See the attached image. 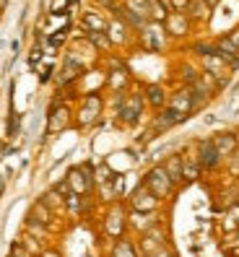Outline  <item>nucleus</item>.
I'll return each mask as SVG.
<instances>
[{
    "label": "nucleus",
    "mask_w": 239,
    "mask_h": 257,
    "mask_svg": "<svg viewBox=\"0 0 239 257\" xmlns=\"http://www.w3.org/2000/svg\"><path fill=\"white\" fill-rule=\"evenodd\" d=\"M229 221H226V229L229 231H234V229H239V205H234L231 210H229V216H226Z\"/></svg>",
    "instance_id": "26"
},
{
    "label": "nucleus",
    "mask_w": 239,
    "mask_h": 257,
    "mask_svg": "<svg viewBox=\"0 0 239 257\" xmlns=\"http://www.w3.org/2000/svg\"><path fill=\"white\" fill-rule=\"evenodd\" d=\"M109 257H138V252H136V244H133V241H128V239H117Z\"/></svg>",
    "instance_id": "19"
},
{
    "label": "nucleus",
    "mask_w": 239,
    "mask_h": 257,
    "mask_svg": "<svg viewBox=\"0 0 239 257\" xmlns=\"http://www.w3.org/2000/svg\"><path fill=\"white\" fill-rule=\"evenodd\" d=\"M63 203H65V208L70 210V213H76V216H78V213H83V195H76V192H68Z\"/></svg>",
    "instance_id": "22"
},
{
    "label": "nucleus",
    "mask_w": 239,
    "mask_h": 257,
    "mask_svg": "<svg viewBox=\"0 0 239 257\" xmlns=\"http://www.w3.org/2000/svg\"><path fill=\"white\" fill-rule=\"evenodd\" d=\"M101 107H104V101H101V96H99V94H88V96H83V101H81V109H78V117H76V122H78L81 127H88V125L99 122Z\"/></svg>",
    "instance_id": "4"
},
{
    "label": "nucleus",
    "mask_w": 239,
    "mask_h": 257,
    "mask_svg": "<svg viewBox=\"0 0 239 257\" xmlns=\"http://www.w3.org/2000/svg\"><path fill=\"white\" fill-rule=\"evenodd\" d=\"M128 83V70L125 68H120V70H112L109 73V86L114 88V91H120V88H123Z\"/></svg>",
    "instance_id": "25"
},
{
    "label": "nucleus",
    "mask_w": 239,
    "mask_h": 257,
    "mask_svg": "<svg viewBox=\"0 0 239 257\" xmlns=\"http://www.w3.org/2000/svg\"><path fill=\"white\" fill-rule=\"evenodd\" d=\"M29 221L42 223V226H50V221H52V208H47L42 200H39V203H34L32 213H29Z\"/></svg>",
    "instance_id": "18"
},
{
    "label": "nucleus",
    "mask_w": 239,
    "mask_h": 257,
    "mask_svg": "<svg viewBox=\"0 0 239 257\" xmlns=\"http://www.w3.org/2000/svg\"><path fill=\"white\" fill-rule=\"evenodd\" d=\"M130 208H133V213H154V210L159 208V200L141 185L136 192L130 195Z\"/></svg>",
    "instance_id": "7"
},
{
    "label": "nucleus",
    "mask_w": 239,
    "mask_h": 257,
    "mask_svg": "<svg viewBox=\"0 0 239 257\" xmlns=\"http://www.w3.org/2000/svg\"><path fill=\"white\" fill-rule=\"evenodd\" d=\"M169 109H174L177 114H182L185 119L195 112L192 109V88L187 86V88H182V91H177L174 96H172V101H169Z\"/></svg>",
    "instance_id": "9"
},
{
    "label": "nucleus",
    "mask_w": 239,
    "mask_h": 257,
    "mask_svg": "<svg viewBox=\"0 0 239 257\" xmlns=\"http://www.w3.org/2000/svg\"><path fill=\"white\" fill-rule=\"evenodd\" d=\"M39 257H63V254H60L57 249H42V254Z\"/></svg>",
    "instance_id": "31"
},
{
    "label": "nucleus",
    "mask_w": 239,
    "mask_h": 257,
    "mask_svg": "<svg viewBox=\"0 0 239 257\" xmlns=\"http://www.w3.org/2000/svg\"><path fill=\"white\" fill-rule=\"evenodd\" d=\"M70 125V109L65 104L55 101L52 109H50V119H47V133H60Z\"/></svg>",
    "instance_id": "8"
},
{
    "label": "nucleus",
    "mask_w": 239,
    "mask_h": 257,
    "mask_svg": "<svg viewBox=\"0 0 239 257\" xmlns=\"http://www.w3.org/2000/svg\"><path fill=\"white\" fill-rule=\"evenodd\" d=\"M8 257H11V254H8Z\"/></svg>",
    "instance_id": "35"
},
{
    "label": "nucleus",
    "mask_w": 239,
    "mask_h": 257,
    "mask_svg": "<svg viewBox=\"0 0 239 257\" xmlns=\"http://www.w3.org/2000/svg\"><path fill=\"white\" fill-rule=\"evenodd\" d=\"M86 37L91 39L99 50H112V42H109L107 32H86Z\"/></svg>",
    "instance_id": "24"
},
{
    "label": "nucleus",
    "mask_w": 239,
    "mask_h": 257,
    "mask_svg": "<svg viewBox=\"0 0 239 257\" xmlns=\"http://www.w3.org/2000/svg\"><path fill=\"white\" fill-rule=\"evenodd\" d=\"M148 104H151L154 109H164V104H167V91H164V88L159 86V83H148L146 86V96H143Z\"/></svg>",
    "instance_id": "13"
},
{
    "label": "nucleus",
    "mask_w": 239,
    "mask_h": 257,
    "mask_svg": "<svg viewBox=\"0 0 239 257\" xmlns=\"http://www.w3.org/2000/svg\"><path fill=\"white\" fill-rule=\"evenodd\" d=\"M229 159H231V172H234V174H239V156L234 154V156H229Z\"/></svg>",
    "instance_id": "32"
},
{
    "label": "nucleus",
    "mask_w": 239,
    "mask_h": 257,
    "mask_svg": "<svg viewBox=\"0 0 239 257\" xmlns=\"http://www.w3.org/2000/svg\"><path fill=\"white\" fill-rule=\"evenodd\" d=\"M42 13H52V0H42Z\"/></svg>",
    "instance_id": "33"
},
{
    "label": "nucleus",
    "mask_w": 239,
    "mask_h": 257,
    "mask_svg": "<svg viewBox=\"0 0 239 257\" xmlns=\"http://www.w3.org/2000/svg\"><path fill=\"white\" fill-rule=\"evenodd\" d=\"M11 257H34V254L29 252L21 241H13V244H11Z\"/></svg>",
    "instance_id": "27"
},
{
    "label": "nucleus",
    "mask_w": 239,
    "mask_h": 257,
    "mask_svg": "<svg viewBox=\"0 0 239 257\" xmlns=\"http://www.w3.org/2000/svg\"><path fill=\"white\" fill-rule=\"evenodd\" d=\"M211 141H213L216 151L221 154V159H229V156H234V154H236V146H239L236 135L223 133V135H216V138H211Z\"/></svg>",
    "instance_id": "10"
},
{
    "label": "nucleus",
    "mask_w": 239,
    "mask_h": 257,
    "mask_svg": "<svg viewBox=\"0 0 239 257\" xmlns=\"http://www.w3.org/2000/svg\"><path fill=\"white\" fill-rule=\"evenodd\" d=\"M130 223L136 226L138 231L146 234V231H151L154 226H159V218H156L154 213H133V216H130Z\"/></svg>",
    "instance_id": "17"
},
{
    "label": "nucleus",
    "mask_w": 239,
    "mask_h": 257,
    "mask_svg": "<svg viewBox=\"0 0 239 257\" xmlns=\"http://www.w3.org/2000/svg\"><path fill=\"white\" fill-rule=\"evenodd\" d=\"M19 127H21V119H19V114H16V112H11V122H8V138H16Z\"/></svg>",
    "instance_id": "28"
},
{
    "label": "nucleus",
    "mask_w": 239,
    "mask_h": 257,
    "mask_svg": "<svg viewBox=\"0 0 239 257\" xmlns=\"http://www.w3.org/2000/svg\"><path fill=\"white\" fill-rule=\"evenodd\" d=\"M125 6L130 13H136V16L148 21V0H125Z\"/></svg>",
    "instance_id": "23"
},
{
    "label": "nucleus",
    "mask_w": 239,
    "mask_h": 257,
    "mask_svg": "<svg viewBox=\"0 0 239 257\" xmlns=\"http://www.w3.org/2000/svg\"><path fill=\"white\" fill-rule=\"evenodd\" d=\"M39 57H42V50H39V47H34V50H32V55H29V65H37V63H39Z\"/></svg>",
    "instance_id": "29"
},
{
    "label": "nucleus",
    "mask_w": 239,
    "mask_h": 257,
    "mask_svg": "<svg viewBox=\"0 0 239 257\" xmlns=\"http://www.w3.org/2000/svg\"><path fill=\"white\" fill-rule=\"evenodd\" d=\"M125 226H128L125 210H123V205H120V203H114V205L109 208L107 218H104V234L112 236V239H120V236L125 234Z\"/></svg>",
    "instance_id": "5"
},
{
    "label": "nucleus",
    "mask_w": 239,
    "mask_h": 257,
    "mask_svg": "<svg viewBox=\"0 0 239 257\" xmlns=\"http://www.w3.org/2000/svg\"><path fill=\"white\" fill-rule=\"evenodd\" d=\"M161 166H164V172H167V177L172 179V185H174V187L185 182V179H182V156H179V154L169 156Z\"/></svg>",
    "instance_id": "12"
},
{
    "label": "nucleus",
    "mask_w": 239,
    "mask_h": 257,
    "mask_svg": "<svg viewBox=\"0 0 239 257\" xmlns=\"http://www.w3.org/2000/svg\"><path fill=\"white\" fill-rule=\"evenodd\" d=\"M195 159H198V164L203 166V172H213L216 166L223 161L221 159V154L216 151V146H213V141L208 138V141H200L198 143V151H195Z\"/></svg>",
    "instance_id": "6"
},
{
    "label": "nucleus",
    "mask_w": 239,
    "mask_h": 257,
    "mask_svg": "<svg viewBox=\"0 0 239 257\" xmlns=\"http://www.w3.org/2000/svg\"><path fill=\"white\" fill-rule=\"evenodd\" d=\"M169 16V8L161 3V0H148V19L154 21H167Z\"/></svg>",
    "instance_id": "21"
},
{
    "label": "nucleus",
    "mask_w": 239,
    "mask_h": 257,
    "mask_svg": "<svg viewBox=\"0 0 239 257\" xmlns=\"http://www.w3.org/2000/svg\"><path fill=\"white\" fill-rule=\"evenodd\" d=\"M167 26L172 29V34L182 37V34H187V29H190V19L185 16L182 11H174V13H169V16H167Z\"/></svg>",
    "instance_id": "14"
},
{
    "label": "nucleus",
    "mask_w": 239,
    "mask_h": 257,
    "mask_svg": "<svg viewBox=\"0 0 239 257\" xmlns=\"http://www.w3.org/2000/svg\"><path fill=\"white\" fill-rule=\"evenodd\" d=\"M185 16L190 21H205V19H211V6H208L205 0H187Z\"/></svg>",
    "instance_id": "11"
},
{
    "label": "nucleus",
    "mask_w": 239,
    "mask_h": 257,
    "mask_svg": "<svg viewBox=\"0 0 239 257\" xmlns=\"http://www.w3.org/2000/svg\"><path fill=\"white\" fill-rule=\"evenodd\" d=\"M205 3L211 6V8H216V6H218V0H205Z\"/></svg>",
    "instance_id": "34"
},
{
    "label": "nucleus",
    "mask_w": 239,
    "mask_h": 257,
    "mask_svg": "<svg viewBox=\"0 0 239 257\" xmlns=\"http://www.w3.org/2000/svg\"><path fill=\"white\" fill-rule=\"evenodd\" d=\"M83 32H107V21L99 13H86L83 16Z\"/></svg>",
    "instance_id": "20"
},
{
    "label": "nucleus",
    "mask_w": 239,
    "mask_h": 257,
    "mask_svg": "<svg viewBox=\"0 0 239 257\" xmlns=\"http://www.w3.org/2000/svg\"><path fill=\"white\" fill-rule=\"evenodd\" d=\"M143 94H128V96H120L117 99V117L123 125H136L141 114H143Z\"/></svg>",
    "instance_id": "2"
},
{
    "label": "nucleus",
    "mask_w": 239,
    "mask_h": 257,
    "mask_svg": "<svg viewBox=\"0 0 239 257\" xmlns=\"http://www.w3.org/2000/svg\"><path fill=\"white\" fill-rule=\"evenodd\" d=\"M65 32H68V29H63V32L52 34V39H50V42H52V44H63V42H65Z\"/></svg>",
    "instance_id": "30"
},
{
    "label": "nucleus",
    "mask_w": 239,
    "mask_h": 257,
    "mask_svg": "<svg viewBox=\"0 0 239 257\" xmlns=\"http://www.w3.org/2000/svg\"><path fill=\"white\" fill-rule=\"evenodd\" d=\"M203 174V166L198 164L195 156H182V179L185 182H195V179Z\"/></svg>",
    "instance_id": "15"
},
{
    "label": "nucleus",
    "mask_w": 239,
    "mask_h": 257,
    "mask_svg": "<svg viewBox=\"0 0 239 257\" xmlns=\"http://www.w3.org/2000/svg\"><path fill=\"white\" fill-rule=\"evenodd\" d=\"M81 73H83V65L78 63V60L68 57L65 65H63V70H60V83H70L73 78H78Z\"/></svg>",
    "instance_id": "16"
},
{
    "label": "nucleus",
    "mask_w": 239,
    "mask_h": 257,
    "mask_svg": "<svg viewBox=\"0 0 239 257\" xmlns=\"http://www.w3.org/2000/svg\"><path fill=\"white\" fill-rule=\"evenodd\" d=\"M143 187L151 192L156 200H167L169 195L174 192L172 179L167 177V172H164V166H161V164L151 166V169L146 172V177H143Z\"/></svg>",
    "instance_id": "1"
},
{
    "label": "nucleus",
    "mask_w": 239,
    "mask_h": 257,
    "mask_svg": "<svg viewBox=\"0 0 239 257\" xmlns=\"http://www.w3.org/2000/svg\"><path fill=\"white\" fill-rule=\"evenodd\" d=\"M65 182L70 187V192H76V195H88L94 190V169H91V164H81L76 166V169H70L68 177H65Z\"/></svg>",
    "instance_id": "3"
}]
</instances>
